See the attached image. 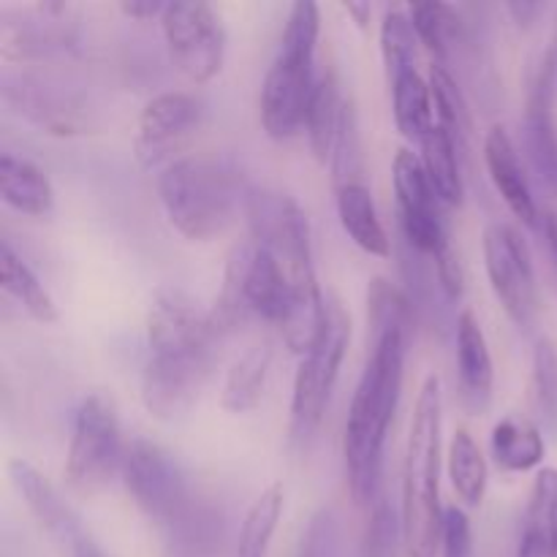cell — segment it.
<instances>
[{
	"instance_id": "cell-1",
	"label": "cell",
	"mask_w": 557,
	"mask_h": 557,
	"mask_svg": "<svg viewBox=\"0 0 557 557\" xmlns=\"http://www.w3.org/2000/svg\"><path fill=\"white\" fill-rule=\"evenodd\" d=\"M245 212H248L250 239L272 256L294 288L297 302L281 330L292 354L302 359L319 341L326 321V297L321 294L315 277L308 215L294 196L267 188H253L245 194Z\"/></svg>"
},
{
	"instance_id": "cell-2",
	"label": "cell",
	"mask_w": 557,
	"mask_h": 557,
	"mask_svg": "<svg viewBox=\"0 0 557 557\" xmlns=\"http://www.w3.org/2000/svg\"><path fill=\"white\" fill-rule=\"evenodd\" d=\"M408 343L411 335L406 332H386L370 341L368 362L348 406L346 430H343L348 493L354 504L368 509L379 498L384 444L400 403Z\"/></svg>"
},
{
	"instance_id": "cell-3",
	"label": "cell",
	"mask_w": 557,
	"mask_h": 557,
	"mask_svg": "<svg viewBox=\"0 0 557 557\" xmlns=\"http://www.w3.org/2000/svg\"><path fill=\"white\" fill-rule=\"evenodd\" d=\"M441 430L444 392L438 375H428L413 406L403 460L400 522L408 557H435L441 549L444 509L441 506Z\"/></svg>"
},
{
	"instance_id": "cell-4",
	"label": "cell",
	"mask_w": 557,
	"mask_h": 557,
	"mask_svg": "<svg viewBox=\"0 0 557 557\" xmlns=\"http://www.w3.org/2000/svg\"><path fill=\"white\" fill-rule=\"evenodd\" d=\"M321 36V11L310 0L288 9L281 49L261 85V128L275 141L292 139L305 128L315 90V47Z\"/></svg>"
},
{
	"instance_id": "cell-5",
	"label": "cell",
	"mask_w": 557,
	"mask_h": 557,
	"mask_svg": "<svg viewBox=\"0 0 557 557\" xmlns=\"http://www.w3.org/2000/svg\"><path fill=\"white\" fill-rule=\"evenodd\" d=\"M158 199L172 228L190 243H210L234 221L239 185L215 158L183 156L158 174Z\"/></svg>"
},
{
	"instance_id": "cell-6",
	"label": "cell",
	"mask_w": 557,
	"mask_h": 557,
	"mask_svg": "<svg viewBox=\"0 0 557 557\" xmlns=\"http://www.w3.org/2000/svg\"><path fill=\"white\" fill-rule=\"evenodd\" d=\"M125 446L114 406L103 395H87L74 413L69 455H65V484L79 498H92L112 484L123 468Z\"/></svg>"
},
{
	"instance_id": "cell-7",
	"label": "cell",
	"mask_w": 557,
	"mask_h": 557,
	"mask_svg": "<svg viewBox=\"0 0 557 557\" xmlns=\"http://www.w3.org/2000/svg\"><path fill=\"white\" fill-rule=\"evenodd\" d=\"M351 343V319L337 297H326V321L319 341L299 359L292 392V435L305 441L315 433L330 406L337 373Z\"/></svg>"
},
{
	"instance_id": "cell-8",
	"label": "cell",
	"mask_w": 557,
	"mask_h": 557,
	"mask_svg": "<svg viewBox=\"0 0 557 557\" xmlns=\"http://www.w3.org/2000/svg\"><path fill=\"white\" fill-rule=\"evenodd\" d=\"M161 30L172 63L194 85L215 79L226 58V30L221 16L205 0H177L166 3Z\"/></svg>"
},
{
	"instance_id": "cell-9",
	"label": "cell",
	"mask_w": 557,
	"mask_h": 557,
	"mask_svg": "<svg viewBox=\"0 0 557 557\" xmlns=\"http://www.w3.org/2000/svg\"><path fill=\"white\" fill-rule=\"evenodd\" d=\"M120 476L136 509L158 528L166 525L194 498L180 462L156 441L134 438L125 444Z\"/></svg>"
},
{
	"instance_id": "cell-10",
	"label": "cell",
	"mask_w": 557,
	"mask_h": 557,
	"mask_svg": "<svg viewBox=\"0 0 557 557\" xmlns=\"http://www.w3.org/2000/svg\"><path fill=\"white\" fill-rule=\"evenodd\" d=\"M484 270L495 297L517 326H531L539 315V286L531 250L509 223H493L484 232Z\"/></svg>"
},
{
	"instance_id": "cell-11",
	"label": "cell",
	"mask_w": 557,
	"mask_h": 557,
	"mask_svg": "<svg viewBox=\"0 0 557 557\" xmlns=\"http://www.w3.org/2000/svg\"><path fill=\"white\" fill-rule=\"evenodd\" d=\"M147 348L150 357L215 359L223 341L212 326L210 310H201L180 288H161L147 310Z\"/></svg>"
},
{
	"instance_id": "cell-12",
	"label": "cell",
	"mask_w": 557,
	"mask_h": 557,
	"mask_svg": "<svg viewBox=\"0 0 557 557\" xmlns=\"http://www.w3.org/2000/svg\"><path fill=\"white\" fill-rule=\"evenodd\" d=\"M392 183L397 196V215L408 243L424 256H438L449 245L444 221V201L435 194L422 158L408 147H400L392 161Z\"/></svg>"
},
{
	"instance_id": "cell-13",
	"label": "cell",
	"mask_w": 557,
	"mask_h": 557,
	"mask_svg": "<svg viewBox=\"0 0 557 557\" xmlns=\"http://www.w3.org/2000/svg\"><path fill=\"white\" fill-rule=\"evenodd\" d=\"M76 14L71 3H36L33 9L3 14L0 58L5 63H30L65 52L76 41Z\"/></svg>"
},
{
	"instance_id": "cell-14",
	"label": "cell",
	"mask_w": 557,
	"mask_h": 557,
	"mask_svg": "<svg viewBox=\"0 0 557 557\" xmlns=\"http://www.w3.org/2000/svg\"><path fill=\"white\" fill-rule=\"evenodd\" d=\"M201 103L190 92H161L141 109L136 125L134 156L145 169H166L174 163V152L183 147L190 131L199 125Z\"/></svg>"
},
{
	"instance_id": "cell-15",
	"label": "cell",
	"mask_w": 557,
	"mask_h": 557,
	"mask_svg": "<svg viewBox=\"0 0 557 557\" xmlns=\"http://www.w3.org/2000/svg\"><path fill=\"white\" fill-rule=\"evenodd\" d=\"M215 359L150 357L141 370V406L161 422L183 417L199 397Z\"/></svg>"
},
{
	"instance_id": "cell-16",
	"label": "cell",
	"mask_w": 557,
	"mask_h": 557,
	"mask_svg": "<svg viewBox=\"0 0 557 557\" xmlns=\"http://www.w3.org/2000/svg\"><path fill=\"white\" fill-rule=\"evenodd\" d=\"M9 476L14 482L16 493L25 500L27 511L36 520V525L58 544L60 549L71 553L82 539L87 536L79 515L65 504L63 495L52 487L47 476L27 460H11Z\"/></svg>"
},
{
	"instance_id": "cell-17",
	"label": "cell",
	"mask_w": 557,
	"mask_h": 557,
	"mask_svg": "<svg viewBox=\"0 0 557 557\" xmlns=\"http://www.w3.org/2000/svg\"><path fill=\"white\" fill-rule=\"evenodd\" d=\"M484 163H487L490 180H493L495 190L506 201V207L522 223L539 228L542 210H539L536 196L531 190V180H528L525 169H522L520 152H517L515 141H511L509 131L504 125H493L487 136H484Z\"/></svg>"
},
{
	"instance_id": "cell-18",
	"label": "cell",
	"mask_w": 557,
	"mask_h": 557,
	"mask_svg": "<svg viewBox=\"0 0 557 557\" xmlns=\"http://www.w3.org/2000/svg\"><path fill=\"white\" fill-rule=\"evenodd\" d=\"M5 101L14 107V112L25 114L33 125L41 128V134L52 136H79L90 128V114L76 103L74 98L60 96L58 90L38 82H20L16 87H5Z\"/></svg>"
},
{
	"instance_id": "cell-19",
	"label": "cell",
	"mask_w": 557,
	"mask_h": 557,
	"mask_svg": "<svg viewBox=\"0 0 557 557\" xmlns=\"http://www.w3.org/2000/svg\"><path fill=\"white\" fill-rule=\"evenodd\" d=\"M457 375L466 406L484 411L493 397L495 368L487 337L473 310H462L457 315Z\"/></svg>"
},
{
	"instance_id": "cell-20",
	"label": "cell",
	"mask_w": 557,
	"mask_h": 557,
	"mask_svg": "<svg viewBox=\"0 0 557 557\" xmlns=\"http://www.w3.org/2000/svg\"><path fill=\"white\" fill-rule=\"evenodd\" d=\"M161 533L163 557H215L223 542V517L210 500L190 498Z\"/></svg>"
},
{
	"instance_id": "cell-21",
	"label": "cell",
	"mask_w": 557,
	"mask_h": 557,
	"mask_svg": "<svg viewBox=\"0 0 557 557\" xmlns=\"http://www.w3.org/2000/svg\"><path fill=\"white\" fill-rule=\"evenodd\" d=\"M337 218H341L343 232L351 237V243L368 256L386 259L392 253L389 234L381 223L379 210H375L373 190L368 188L364 180H351L335 188Z\"/></svg>"
},
{
	"instance_id": "cell-22",
	"label": "cell",
	"mask_w": 557,
	"mask_h": 557,
	"mask_svg": "<svg viewBox=\"0 0 557 557\" xmlns=\"http://www.w3.org/2000/svg\"><path fill=\"white\" fill-rule=\"evenodd\" d=\"M348 107H351V101H346V96H343L335 71L321 74L319 82H315L313 98H310L308 117H305L308 147L321 166H330L332 163Z\"/></svg>"
},
{
	"instance_id": "cell-23",
	"label": "cell",
	"mask_w": 557,
	"mask_h": 557,
	"mask_svg": "<svg viewBox=\"0 0 557 557\" xmlns=\"http://www.w3.org/2000/svg\"><path fill=\"white\" fill-rule=\"evenodd\" d=\"M0 199L22 215L44 218L54 207L52 180L30 158L3 152L0 156Z\"/></svg>"
},
{
	"instance_id": "cell-24",
	"label": "cell",
	"mask_w": 557,
	"mask_h": 557,
	"mask_svg": "<svg viewBox=\"0 0 557 557\" xmlns=\"http://www.w3.org/2000/svg\"><path fill=\"white\" fill-rule=\"evenodd\" d=\"M490 446H493L495 466L506 473H525L533 468H542L547 446H544L542 430L525 417H509L498 419L490 435Z\"/></svg>"
},
{
	"instance_id": "cell-25",
	"label": "cell",
	"mask_w": 557,
	"mask_h": 557,
	"mask_svg": "<svg viewBox=\"0 0 557 557\" xmlns=\"http://www.w3.org/2000/svg\"><path fill=\"white\" fill-rule=\"evenodd\" d=\"M272 359L275 348L270 343H256L232 364L221 389V406L228 413H248L259 406L270 381Z\"/></svg>"
},
{
	"instance_id": "cell-26",
	"label": "cell",
	"mask_w": 557,
	"mask_h": 557,
	"mask_svg": "<svg viewBox=\"0 0 557 557\" xmlns=\"http://www.w3.org/2000/svg\"><path fill=\"white\" fill-rule=\"evenodd\" d=\"M557 500V468H539L522 517L517 557H555L553 506Z\"/></svg>"
},
{
	"instance_id": "cell-27",
	"label": "cell",
	"mask_w": 557,
	"mask_h": 557,
	"mask_svg": "<svg viewBox=\"0 0 557 557\" xmlns=\"http://www.w3.org/2000/svg\"><path fill=\"white\" fill-rule=\"evenodd\" d=\"M392 82V114L395 125L408 141L422 145L435 125V103L430 82L417 69L403 71Z\"/></svg>"
},
{
	"instance_id": "cell-28",
	"label": "cell",
	"mask_w": 557,
	"mask_h": 557,
	"mask_svg": "<svg viewBox=\"0 0 557 557\" xmlns=\"http://www.w3.org/2000/svg\"><path fill=\"white\" fill-rule=\"evenodd\" d=\"M0 286L9 297L16 299L22 310L38 324H54L58 321V305L47 292L36 272L25 264L20 253L11 248L9 239L0 243Z\"/></svg>"
},
{
	"instance_id": "cell-29",
	"label": "cell",
	"mask_w": 557,
	"mask_h": 557,
	"mask_svg": "<svg viewBox=\"0 0 557 557\" xmlns=\"http://www.w3.org/2000/svg\"><path fill=\"white\" fill-rule=\"evenodd\" d=\"M422 166L433 183L435 194L441 196L444 207H460L466 199V183L460 172V145L451 139L444 125L435 123L433 131L422 139Z\"/></svg>"
},
{
	"instance_id": "cell-30",
	"label": "cell",
	"mask_w": 557,
	"mask_h": 557,
	"mask_svg": "<svg viewBox=\"0 0 557 557\" xmlns=\"http://www.w3.org/2000/svg\"><path fill=\"white\" fill-rule=\"evenodd\" d=\"M245 270H248V239L234 245L232 253H228L226 267H223L221 292H218L215 305L210 308L212 326L221 337L243 330L253 319L248 308V294H245Z\"/></svg>"
},
{
	"instance_id": "cell-31",
	"label": "cell",
	"mask_w": 557,
	"mask_h": 557,
	"mask_svg": "<svg viewBox=\"0 0 557 557\" xmlns=\"http://www.w3.org/2000/svg\"><path fill=\"white\" fill-rule=\"evenodd\" d=\"M446 468H449V479L455 493L460 495V500L471 509L482 506L484 495H487V482H490V468L484 460L482 449L473 441V435L468 430H455L449 441V455H446Z\"/></svg>"
},
{
	"instance_id": "cell-32",
	"label": "cell",
	"mask_w": 557,
	"mask_h": 557,
	"mask_svg": "<svg viewBox=\"0 0 557 557\" xmlns=\"http://www.w3.org/2000/svg\"><path fill=\"white\" fill-rule=\"evenodd\" d=\"M283 506H286V490L281 482H272L270 487L261 490V495L250 504L243 525H239L237 557H267L277 522L283 517Z\"/></svg>"
},
{
	"instance_id": "cell-33",
	"label": "cell",
	"mask_w": 557,
	"mask_h": 557,
	"mask_svg": "<svg viewBox=\"0 0 557 557\" xmlns=\"http://www.w3.org/2000/svg\"><path fill=\"white\" fill-rule=\"evenodd\" d=\"M368 326L370 341L386 332L413 335V305L400 286L386 277H373L368 286Z\"/></svg>"
},
{
	"instance_id": "cell-34",
	"label": "cell",
	"mask_w": 557,
	"mask_h": 557,
	"mask_svg": "<svg viewBox=\"0 0 557 557\" xmlns=\"http://www.w3.org/2000/svg\"><path fill=\"white\" fill-rule=\"evenodd\" d=\"M408 14H411L419 44H424L428 52L433 54L441 65H446L451 47H455V41L460 38L462 30L460 11L449 3H417L408 9Z\"/></svg>"
},
{
	"instance_id": "cell-35",
	"label": "cell",
	"mask_w": 557,
	"mask_h": 557,
	"mask_svg": "<svg viewBox=\"0 0 557 557\" xmlns=\"http://www.w3.org/2000/svg\"><path fill=\"white\" fill-rule=\"evenodd\" d=\"M430 90H433V103H435V123L444 125L446 131L451 134V139L460 145L468 141L471 136V112H468V103L462 90L457 87L455 76L446 71V65L433 63L430 65Z\"/></svg>"
},
{
	"instance_id": "cell-36",
	"label": "cell",
	"mask_w": 557,
	"mask_h": 557,
	"mask_svg": "<svg viewBox=\"0 0 557 557\" xmlns=\"http://www.w3.org/2000/svg\"><path fill=\"white\" fill-rule=\"evenodd\" d=\"M381 54L389 79H395L403 71L417 69L419 58V36L413 30L411 14L403 9H389L381 22Z\"/></svg>"
},
{
	"instance_id": "cell-37",
	"label": "cell",
	"mask_w": 557,
	"mask_h": 557,
	"mask_svg": "<svg viewBox=\"0 0 557 557\" xmlns=\"http://www.w3.org/2000/svg\"><path fill=\"white\" fill-rule=\"evenodd\" d=\"M397 544H403V522L379 495L375 504L370 506L368 528H364L362 539V557H395Z\"/></svg>"
},
{
	"instance_id": "cell-38",
	"label": "cell",
	"mask_w": 557,
	"mask_h": 557,
	"mask_svg": "<svg viewBox=\"0 0 557 557\" xmlns=\"http://www.w3.org/2000/svg\"><path fill=\"white\" fill-rule=\"evenodd\" d=\"M533 397L549 422L557 424V346L547 337L533 351Z\"/></svg>"
},
{
	"instance_id": "cell-39",
	"label": "cell",
	"mask_w": 557,
	"mask_h": 557,
	"mask_svg": "<svg viewBox=\"0 0 557 557\" xmlns=\"http://www.w3.org/2000/svg\"><path fill=\"white\" fill-rule=\"evenodd\" d=\"M441 555L444 557H473V528L471 517L460 506H446L444 528H441Z\"/></svg>"
},
{
	"instance_id": "cell-40",
	"label": "cell",
	"mask_w": 557,
	"mask_h": 557,
	"mask_svg": "<svg viewBox=\"0 0 557 557\" xmlns=\"http://www.w3.org/2000/svg\"><path fill=\"white\" fill-rule=\"evenodd\" d=\"M297 557H337V520L332 509H321L310 520Z\"/></svg>"
},
{
	"instance_id": "cell-41",
	"label": "cell",
	"mask_w": 557,
	"mask_h": 557,
	"mask_svg": "<svg viewBox=\"0 0 557 557\" xmlns=\"http://www.w3.org/2000/svg\"><path fill=\"white\" fill-rule=\"evenodd\" d=\"M433 264L444 294L451 302H457V299L466 294V270H462V261L460 256H457V250L451 248V243L446 245L438 256H433Z\"/></svg>"
},
{
	"instance_id": "cell-42",
	"label": "cell",
	"mask_w": 557,
	"mask_h": 557,
	"mask_svg": "<svg viewBox=\"0 0 557 557\" xmlns=\"http://www.w3.org/2000/svg\"><path fill=\"white\" fill-rule=\"evenodd\" d=\"M120 11H123L125 16H131V20L147 22L152 20V16H163L166 3H161V0H123V3H120Z\"/></svg>"
},
{
	"instance_id": "cell-43",
	"label": "cell",
	"mask_w": 557,
	"mask_h": 557,
	"mask_svg": "<svg viewBox=\"0 0 557 557\" xmlns=\"http://www.w3.org/2000/svg\"><path fill=\"white\" fill-rule=\"evenodd\" d=\"M539 232H542L544 248H547V256H549V264H553V270L557 275V212L555 210H542Z\"/></svg>"
},
{
	"instance_id": "cell-44",
	"label": "cell",
	"mask_w": 557,
	"mask_h": 557,
	"mask_svg": "<svg viewBox=\"0 0 557 557\" xmlns=\"http://www.w3.org/2000/svg\"><path fill=\"white\" fill-rule=\"evenodd\" d=\"M506 9H509V14L515 16L517 25L531 27L533 22H536L539 16H542L544 11H547V5L539 3V0H515V3H509V5H506Z\"/></svg>"
},
{
	"instance_id": "cell-45",
	"label": "cell",
	"mask_w": 557,
	"mask_h": 557,
	"mask_svg": "<svg viewBox=\"0 0 557 557\" xmlns=\"http://www.w3.org/2000/svg\"><path fill=\"white\" fill-rule=\"evenodd\" d=\"M69 557H109V555L103 553V549H101V544H98L96 539H92L90 533H87V536L82 539V542L76 544L74 549H71Z\"/></svg>"
},
{
	"instance_id": "cell-46",
	"label": "cell",
	"mask_w": 557,
	"mask_h": 557,
	"mask_svg": "<svg viewBox=\"0 0 557 557\" xmlns=\"http://www.w3.org/2000/svg\"><path fill=\"white\" fill-rule=\"evenodd\" d=\"M343 11H346L348 16H354L357 27H368L370 14H373V5L370 3H343Z\"/></svg>"
},
{
	"instance_id": "cell-47",
	"label": "cell",
	"mask_w": 557,
	"mask_h": 557,
	"mask_svg": "<svg viewBox=\"0 0 557 557\" xmlns=\"http://www.w3.org/2000/svg\"><path fill=\"white\" fill-rule=\"evenodd\" d=\"M553 542H555V557H557V500L553 506Z\"/></svg>"
}]
</instances>
